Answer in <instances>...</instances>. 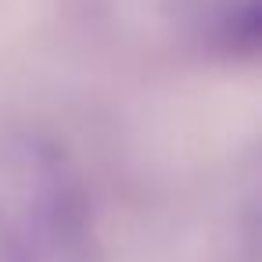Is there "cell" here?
I'll return each instance as SVG.
<instances>
[{
    "label": "cell",
    "instance_id": "obj_1",
    "mask_svg": "<svg viewBox=\"0 0 262 262\" xmlns=\"http://www.w3.org/2000/svg\"><path fill=\"white\" fill-rule=\"evenodd\" d=\"M183 26L223 58H251L262 43V0H176Z\"/></svg>",
    "mask_w": 262,
    "mask_h": 262
}]
</instances>
